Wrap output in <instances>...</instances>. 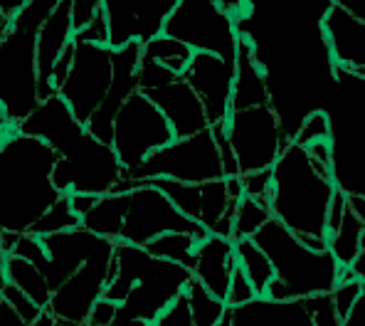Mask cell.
<instances>
[{
    "label": "cell",
    "mask_w": 365,
    "mask_h": 326,
    "mask_svg": "<svg viewBox=\"0 0 365 326\" xmlns=\"http://www.w3.org/2000/svg\"><path fill=\"white\" fill-rule=\"evenodd\" d=\"M0 280L13 282L18 290L30 294L42 309L50 307L52 302V285L47 280V275L35 265V262L20 258V255H10V258L0 260Z\"/></svg>",
    "instance_id": "4316f807"
},
{
    "label": "cell",
    "mask_w": 365,
    "mask_h": 326,
    "mask_svg": "<svg viewBox=\"0 0 365 326\" xmlns=\"http://www.w3.org/2000/svg\"><path fill=\"white\" fill-rule=\"evenodd\" d=\"M82 225V218L74 213L72 208V195L64 193L40 220L32 225L30 235H37V238H45V235H55V233H64V230H72Z\"/></svg>",
    "instance_id": "e575fe53"
},
{
    "label": "cell",
    "mask_w": 365,
    "mask_h": 326,
    "mask_svg": "<svg viewBox=\"0 0 365 326\" xmlns=\"http://www.w3.org/2000/svg\"><path fill=\"white\" fill-rule=\"evenodd\" d=\"M348 270L353 272V277L356 280H361L365 285V233H363V240H361V250H358V258L353 260V265L348 267Z\"/></svg>",
    "instance_id": "f5cc1de1"
},
{
    "label": "cell",
    "mask_w": 365,
    "mask_h": 326,
    "mask_svg": "<svg viewBox=\"0 0 365 326\" xmlns=\"http://www.w3.org/2000/svg\"><path fill=\"white\" fill-rule=\"evenodd\" d=\"M99 13H104V0H72V23L74 35L84 30Z\"/></svg>",
    "instance_id": "b9f144b4"
},
{
    "label": "cell",
    "mask_w": 365,
    "mask_h": 326,
    "mask_svg": "<svg viewBox=\"0 0 365 326\" xmlns=\"http://www.w3.org/2000/svg\"><path fill=\"white\" fill-rule=\"evenodd\" d=\"M116 255V243L106 240L91 258L69 277L67 282L52 294V302L47 312L64 326H82L89 324L91 309L96 307L104 290L109 285L111 262Z\"/></svg>",
    "instance_id": "ac0fdd59"
},
{
    "label": "cell",
    "mask_w": 365,
    "mask_h": 326,
    "mask_svg": "<svg viewBox=\"0 0 365 326\" xmlns=\"http://www.w3.org/2000/svg\"><path fill=\"white\" fill-rule=\"evenodd\" d=\"M192 55H195V52H192L185 42L175 40V37H170V35H158L155 40L143 45V57L155 60L158 65L168 67L170 72H175V74L185 72Z\"/></svg>",
    "instance_id": "d6a6232c"
},
{
    "label": "cell",
    "mask_w": 365,
    "mask_h": 326,
    "mask_svg": "<svg viewBox=\"0 0 365 326\" xmlns=\"http://www.w3.org/2000/svg\"><path fill=\"white\" fill-rule=\"evenodd\" d=\"M77 42H94V45H109V23H106V15L99 13L84 30H79L74 35Z\"/></svg>",
    "instance_id": "ee69618b"
},
{
    "label": "cell",
    "mask_w": 365,
    "mask_h": 326,
    "mask_svg": "<svg viewBox=\"0 0 365 326\" xmlns=\"http://www.w3.org/2000/svg\"><path fill=\"white\" fill-rule=\"evenodd\" d=\"M3 282V290H0V299H3L5 304H10V307L15 309V312L20 314V317L25 319V322L35 324L37 319L42 317V312H47V309H42L40 304L35 302V299L30 297V294H25L23 290H18V287L13 285V282L8 280H0Z\"/></svg>",
    "instance_id": "d590c367"
},
{
    "label": "cell",
    "mask_w": 365,
    "mask_h": 326,
    "mask_svg": "<svg viewBox=\"0 0 365 326\" xmlns=\"http://www.w3.org/2000/svg\"><path fill=\"white\" fill-rule=\"evenodd\" d=\"M143 45L141 42H131V45L114 50V79L106 99L101 101L99 109L91 114L87 121V129L96 138L106 143H114V124L119 116L121 106L131 99L133 92H138V67H141Z\"/></svg>",
    "instance_id": "44dd1931"
},
{
    "label": "cell",
    "mask_w": 365,
    "mask_h": 326,
    "mask_svg": "<svg viewBox=\"0 0 365 326\" xmlns=\"http://www.w3.org/2000/svg\"><path fill=\"white\" fill-rule=\"evenodd\" d=\"M116 260L119 272L104 290V299L119 304L114 326H153L192 280L187 267L155 258L138 245L116 243Z\"/></svg>",
    "instance_id": "5b68a950"
},
{
    "label": "cell",
    "mask_w": 365,
    "mask_h": 326,
    "mask_svg": "<svg viewBox=\"0 0 365 326\" xmlns=\"http://www.w3.org/2000/svg\"><path fill=\"white\" fill-rule=\"evenodd\" d=\"M197 245H200V238L190 233H165L160 238H155L153 243H148V253L155 255L160 260H170L178 262V265L187 267L192 272L197 262Z\"/></svg>",
    "instance_id": "1f68e13d"
},
{
    "label": "cell",
    "mask_w": 365,
    "mask_h": 326,
    "mask_svg": "<svg viewBox=\"0 0 365 326\" xmlns=\"http://www.w3.org/2000/svg\"><path fill=\"white\" fill-rule=\"evenodd\" d=\"M235 67L232 62L212 55V52H195L190 65L182 72L185 82L197 92L207 111L210 126L227 124L232 114L235 92Z\"/></svg>",
    "instance_id": "ffe728a7"
},
{
    "label": "cell",
    "mask_w": 365,
    "mask_h": 326,
    "mask_svg": "<svg viewBox=\"0 0 365 326\" xmlns=\"http://www.w3.org/2000/svg\"><path fill=\"white\" fill-rule=\"evenodd\" d=\"M153 326H195V319H192V307L190 299H187V292L180 294L158 319H155Z\"/></svg>",
    "instance_id": "ab89813d"
},
{
    "label": "cell",
    "mask_w": 365,
    "mask_h": 326,
    "mask_svg": "<svg viewBox=\"0 0 365 326\" xmlns=\"http://www.w3.org/2000/svg\"><path fill=\"white\" fill-rule=\"evenodd\" d=\"M15 129L42 138L57 151L55 185L62 193L106 195L114 193L123 180L126 168L116 148L96 138L60 94L42 99V104Z\"/></svg>",
    "instance_id": "7a4b0ae2"
},
{
    "label": "cell",
    "mask_w": 365,
    "mask_h": 326,
    "mask_svg": "<svg viewBox=\"0 0 365 326\" xmlns=\"http://www.w3.org/2000/svg\"><path fill=\"white\" fill-rule=\"evenodd\" d=\"M363 233H365V225L361 223V218L353 213L351 205L346 208L341 223L329 230V250L334 253V258L341 262L343 270H348V267L353 265V260L358 258Z\"/></svg>",
    "instance_id": "f546056e"
},
{
    "label": "cell",
    "mask_w": 365,
    "mask_h": 326,
    "mask_svg": "<svg viewBox=\"0 0 365 326\" xmlns=\"http://www.w3.org/2000/svg\"><path fill=\"white\" fill-rule=\"evenodd\" d=\"M336 3H341L346 10H351L353 15L365 20V0H336Z\"/></svg>",
    "instance_id": "db71d44e"
},
{
    "label": "cell",
    "mask_w": 365,
    "mask_h": 326,
    "mask_svg": "<svg viewBox=\"0 0 365 326\" xmlns=\"http://www.w3.org/2000/svg\"><path fill=\"white\" fill-rule=\"evenodd\" d=\"M324 111L331 119V173L338 190L365 195V77L338 67Z\"/></svg>",
    "instance_id": "ba28073f"
},
{
    "label": "cell",
    "mask_w": 365,
    "mask_h": 326,
    "mask_svg": "<svg viewBox=\"0 0 365 326\" xmlns=\"http://www.w3.org/2000/svg\"><path fill=\"white\" fill-rule=\"evenodd\" d=\"M57 326H64V324H60V322H57Z\"/></svg>",
    "instance_id": "680465c9"
},
{
    "label": "cell",
    "mask_w": 365,
    "mask_h": 326,
    "mask_svg": "<svg viewBox=\"0 0 365 326\" xmlns=\"http://www.w3.org/2000/svg\"><path fill=\"white\" fill-rule=\"evenodd\" d=\"M235 255H237V265L245 270V275L252 280L257 290V297H264L269 292V285L274 282V265L269 255L255 243V238L235 240Z\"/></svg>",
    "instance_id": "f1b7e54d"
},
{
    "label": "cell",
    "mask_w": 365,
    "mask_h": 326,
    "mask_svg": "<svg viewBox=\"0 0 365 326\" xmlns=\"http://www.w3.org/2000/svg\"><path fill=\"white\" fill-rule=\"evenodd\" d=\"M343 326H365V285H363V292L358 297L356 307L351 309V314L346 317Z\"/></svg>",
    "instance_id": "816d5d0a"
},
{
    "label": "cell",
    "mask_w": 365,
    "mask_h": 326,
    "mask_svg": "<svg viewBox=\"0 0 365 326\" xmlns=\"http://www.w3.org/2000/svg\"><path fill=\"white\" fill-rule=\"evenodd\" d=\"M57 5L60 0H28L0 33V129L18 126L42 104L37 35Z\"/></svg>",
    "instance_id": "8992f818"
},
{
    "label": "cell",
    "mask_w": 365,
    "mask_h": 326,
    "mask_svg": "<svg viewBox=\"0 0 365 326\" xmlns=\"http://www.w3.org/2000/svg\"><path fill=\"white\" fill-rule=\"evenodd\" d=\"M74 42V23H72V0H60L55 10L47 15L37 35V65H40V97H55L57 89L52 84L57 60L62 52Z\"/></svg>",
    "instance_id": "7402d4cb"
},
{
    "label": "cell",
    "mask_w": 365,
    "mask_h": 326,
    "mask_svg": "<svg viewBox=\"0 0 365 326\" xmlns=\"http://www.w3.org/2000/svg\"><path fill=\"white\" fill-rule=\"evenodd\" d=\"M255 297H257L255 285H252V280L245 275L242 267L237 265L232 272V282H230V292H227V299H225V302H227L230 307H242V304L252 302Z\"/></svg>",
    "instance_id": "60d3db41"
},
{
    "label": "cell",
    "mask_w": 365,
    "mask_h": 326,
    "mask_svg": "<svg viewBox=\"0 0 365 326\" xmlns=\"http://www.w3.org/2000/svg\"><path fill=\"white\" fill-rule=\"evenodd\" d=\"M116 312H119V304H116V302H109V299L101 297L99 302H96V307L91 309L89 324H91V326H114Z\"/></svg>",
    "instance_id": "f6af8a7d"
},
{
    "label": "cell",
    "mask_w": 365,
    "mask_h": 326,
    "mask_svg": "<svg viewBox=\"0 0 365 326\" xmlns=\"http://www.w3.org/2000/svg\"><path fill=\"white\" fill-rule=\"evenodd\" d=\"M309 309H311V317H314L316 326H343V317L338 314L334 294L331 292L309 297Z\"/></svg>",
    "instance_id": "f35d334b"
},
{
    "label": "cell",
    "mask_w": 365,
    "mask_h": 326,
    "mask_svg": "<svg viewBox=\"0 0 365 326\" xmlns=\"http://www.w3.org/2000/svg\"><path fill=\"white\" fill-rule=\"evenodd\" d=\"M126 210H128V193H106L82 218V228H87L106 240L119 243L123 220H126Z\"/></svg>",
    "instance_id": "83f0119b"
},
{
    "label": "cell",
    "mask_w": 365,
    "mask_h": 326,
    "mask_svg": "<svg viewBox=\"0 0 365 326\" xmlns=\"http://www.w3.org/2000/svg\"><path fill=\"white\" fill-rule=\"evenodd\" d=\"M175 141V131L165 114L138 89L121 106L114 124V143L126 170L138 168L153 151Z\"/></svg>",
    "instance_id": "2e32d148"
},
{
    "label": "cell",
    "mask_w": 365,
    "mask_h": 326,
    "mask_svg": "<svg viewBox=\"0 0 365 326\" xmlns=\"http://www.w3.org/2000/svg\"><path fill=\"white\" fill-rule=\"evenodd\" d=\"M348 205L353 208V213L361 218V223L365 225V195H348Z\"/></svg>",
    "instance_id": "11a10c76"
},
{
    "label": "cell",
    "mask_w": 365,
    "mask_h": 326,
    "mask_svg": "<svg viewBox=\"0 0 365 326\" xmlns=\"http://www.w3.org/2000/svg\"><path fill=\"white\" fill-rule=\"evenodd\" d=\"M89 326H91V324H89Z\"/></svg>",
    "instance_id": "91938a15"
},
{
    "label": "cell",
    "mask_w": 365,
    "mask_h": 326,
    "mask_svg": "<svg viewBox=\"0 0 365 326\" xmlns=\"http://www.w3.org/2000/svg\"><path fill=\"white\" fill-rule=\"evenodd\" d=\"M356 74H361V77H365V69H361V72H356Z\"/></svg>",
    "instance_id": "6f0895ef"
},
{
    "label": "cell",
    "mask_w": 365,
    "mask_h": 326,
    "mask_svg": "<svg viewBox=\"0 0 365 326\" xmlns=\"http://www.w3.org/2000/svg\"><path fill=\"white\" fill-rule=\"evenodd\" d=\"M0 326H32V324L25 322L10 304H5L3 299H0Z\"/></svg>",
    "instance_id": "f907efd6"
},
{
    "label": "cell",
    "mask_w": 365,
    "mask_h": 326,
    "mask_svg": "<svg viewBox=\"0 0 365 326\" xmlns=\"http://www.w3.org/2000/svg\"><path fill=\"white\" fill-rule=\"evenodd\" d=\"M334 173L304 146L289 141L272 168V215L311 250H329V213L336 195Z\"/></svg>",
    "instance_id": "277c9868"
},
{
    "label": "cell",
    "mask_w": 365,
    "mask_h": 326,
    "mask_svg": "<svg viewBox=\"0 0 365 326\" xmlns=\"http://www.w3.org/2000/svg\"><path fill=\"white\" fill-rule=\"evenodd\" d=\"M155 178H170L180 183H205V180L227 178L212 126L195 136L175 138L168 146L153 151L138 168L123 173V180L114 188V193H128L138 183H148Z\"/></svg>",
    "instance_id": "9c48e42d"
},
{
    "label": "cell",
    "mask_w": 365,
    "mask_h": 326,
    "mask_svg": "<svg viewBox=\"0 0 365 326\" xmlns=\"http://www.w3.org/2000/svg\"><path fill=\"white\" fill-rule=\"evenodd\" d=\"M72 65H74V42L62 52V57L57 60V65H55V72H52V84H55L57 94H60L62 84L67 82L69 72H72Z\"/></svg>",
    "instance_id": "bcb514c9"
},
{
    "label": "cell",
    "mask_w": 365,
    "mask_h": 326,
    "mask_svg": "<svg viewBox=\"0 0 365 326\" xmlns=\"http://www.w3.org/2000/svg\"><path fill=\"white\" fill-rule=\"evenodd\" d=\"M255 243L269 255L274 265V282L267 297L272 299H306L314 294L334 292L341 282L343 267L331 250H311L299 235L272 218Z\"/></svg>",
    "instance_id": "52a82bcc"
},
{
    "label": "cell",
    "mask_w": 365,
    "mask_h": 326,
    "mask_svg": "<svg viewBox=\"0 0 365 326\" xmlns=\"http://www.w3.org/2000/svg\"><path fill=\"white\" fill-rule=\"evenodd\" d=\"M361 292H363V282L356 280L351 270H343L341 282H338L336 290L331 292V294H334V302H336L338 314L343 317V322H346V317L351 314V309L356 307V302H358V297H361Z\"/></svg>",
    "instance_id": "8d00e7d4"
},
{
    "label": "cell",
    "mask_w": 365,
    "mask_h": 326,
    "mask_svg": "<svg viewBox=\"0 0 365 326\" xmlns=\"http://www.w3.org/2000/svg\"><path fill=\"white\" fill-rule=\"evenodd\" d=\"M252 45L269 87V104L289 141L321 111L338 84L324 18L334 0H222Z\"/></svg>",
    "instance_id": "6da1fadb"
},
{
    "label": "cell",
    "mask_w": 365,
    "mask_h": 326,
    "mask_svg": "<svg viewBox=\"0 0 365 326\" xmlns=\"http://www.w3.org/2000/svg\"><path fill=\"white\" fill-rule=\"evenodd\" d=\"M165 233H190L200 240L210 235L200 223L187 218L160 188L153 183H138L128 190V210L119 243L148 248V243Z\"/></svg>",
    "instance_id": "5bb4252c"
},
{
    "label": "cell",
    "mask_w": 365,
    "mask_h": 326,
    "mask_svg": "<svg viewBox=\"0 0 365 326\" xmlns=\"http://www.w3.org/2000/svg\"><path fill=\"white\" fill-rule=\"evenodd\" d=\"M272 203L269 200H259V198L245 195L240 200L237 208V218H235V233L232 240H242V238H255L267 223L272 220Z\"/></svg>",
    "instance_id": "836d02e7"
},
{
    "label": "cell",
    "mask_w": 365,
    "mask_h": 326,
    "mask_svg": "<svg viewBox=\"0 0 365 326\" xmlns=\"http://www.w3.org/2000/svg\"><path fill=\"white\" fill-rule=\"evenodd\" d=\"M163 35L185 42L192 52H212L237 65L240 30L222 0H180Z\"/></svg>",
    "instance_id": "30bf717a"
},
{
    "label": "cell",
    "mask_w": 365,
    "mask_h": 326,
    "mask_svg": "<svg viewBox=\"0 0 365 326\" xmlns=\"http://www.w3.org/2000/svg\"><path fill=\"white\" fill-rule=\"evenodd\" d=\"M232 326H316L306 299L255 297L242 307H232Z\"/></svg>",
    "instance_id": "d4e9b609"
},
{
    "label": "cell",
    "mask_w": 365,
    "mask_h": 326,
    "mask_svg": "<svg viewBox=\"0 0 365 326\" xmlns=\"http://www.w3.org/2000/svg\"><path fill=\"white\" fill-rule=\"evenodd\" d=\"M269 104V87L262 72L259 62L255 60L252 45L240 35L237 67H235V92H232V111L252 109V106Z\"/></svg>",
    "instance_id": "484cf974"
},
{
    "label": "cell",
    "mask_w": 365,
    "mask_h": 326,
    "mask_svg": "<svg viewBox=\"0 0 365 326\" xmlns=\"http://www.w3.org/2000/svg\"><path fill=\"white\" fill-rule=\"evenodd\" d=\"M235 267H237V255H235L232 238L207 235L205 240H200V245H197V262L192 267V277L207 292L220 299H227Z\"/></svg>",
    "instance_id": "cb8c5ba5"
},
{
    "label": "cell",
    "mask_w": 365,
    "mask_h": 326,
    "mask_svg": "<svg viewBox=\"0 0 365 326\" xmlns=\"http://www.w3.org/2000/svg\"><path fill=\"white\" fill-rule=\"evenodd\" d=\"M324 138H331V119H329V114L321 109V111L309 114L302 121L294 141H297L299 146H311L314 141H324Z\"/></svg>",
    "instance_id": "74e56055"
},
{
    "label": "cell",
    "mask_w": 365,
    "mask_h": 326,
    "mask_svg": "<svg viewBox=\"0 0 365 326\" xmlns=\"http://www.w3.org/2000/svg\"><path fill=\"white\" fill-rule=\"evenodd\" d=\"M104 243H106V238H101V235L91 233V230L82 225L64 230V233L45 235V238L25 233V235H20L18 243H15L13 255H20V258L35 262L47 275V280H50V285H52V292H57ZM111 243H114V240H111Z\"/></svg>",
    "instance_id": "4fadbf2b"
},
{
    "label": "cell",
    "mask_w": 365,
    "mask_h": 326,
    "mask_svg": "<svg viewBox=\"0 0 365 326\" xmlns=\"http://www.w3.org/2000/svg\"><path fill=\"white\" fill-rule=\"evenodd\" d=\"M69 195H72V208H74V213H77L79 218L87 215V213L96 205V203H99V198H101V195H94V193H69Z\"/></svg>",
    "instance_id": "681fc988"
},
{
    "label": "cell",
    "mask_w": 365,
    "mask_h": 326,
    "mask_svg": "<svg viewBox=\"0 0 365 326\" xmlns=\"http://www.w3.org/2000/svg\"><path fill=\"white\" fill-rule=\"evenodd\" d=\"M225 131L235 148L242 175L274 168L277 158L289 143V136L284 133V126L272 104L232 111Z\"/></svg>",
    "instance_id": "9a60e30c"
},
{
    "label": "cell",
    "mask_w": 365,
    "mask_h": 326,
    "mask_svg": "<svg viewBox=\"0 0 365 326\" xmlns=\"http://www.w3.org/2000/svg\"><path fill=\"white\" fill-rule=\"evenodd\" d=\"M114 79V47L74 40V65L60 97L67 101L82 124H87L101 101L106 99Z\"/></svg>",
    "instance_id": "e0dca14e"
},
{
    "label": "cell",
    "mask_w": 365,
    "mask_h": 326,
    "mask_svg": "<svg viewBox=\"0 0 365 326\" xmlns=\"http://www.w3.org/2000/svg\"><path fill=\"white\" fill-rule=\"evenodd\" d=\"M32 326H57V319H55V317H52V314H50V312H42V317H40V319H37V322H35V324H32Z\"/></svg>",
    "instance_id": "9f6ffc18"
},
{
    "label": "cell",
    "mask_w": 365,
    "mask_h": 326,
    "mask_svg": "<svg viewBox=\"0 0 365 326\" xmlns=\"http://www.w3.org/2000/svg\"><path fill=\"white\" fill-rule=\"evenodd\" d=\"M185 292L190 299L195 326H232V307L225 299L207 292L195 277L190 280Z\"/></svg>",
    "instance_id": "4dcf8cb0"
},
{
    "label": "cell",
    "mask_w": 365,
    "mask_h": 326,
    "mask_svg": "<svg viewBox=\"0 0 365 326\" xmlns=\"http://www.w3.org/2000/svg\"><path fill=\"white\" fill-rule=\"evenodd\" d=\"M324 30L338 67L351 72L365 69V20L334 0L324 18Z\"/></svg>",
    "instance_id": "603a6c76"
},
{
    "label": "cell",
    "mask_w": 365,
    "mask_h": 326,
    "mask_svg": "<svg viewBox=\"0 0 365 326\" xmlns=\"http://www.w3.org/2000/svg\"><path fill=\"white\" fill-rule=\"evenodd\" d=\"M148 183L163 190L187 218L200 223L210 235L232 238L240 200L245 198L240 175L237 178L205 180V183H180V180L170 178H155Z\"/></svg>",
    "instance_id": "8fae6325"
},
{
    "label": "cell",
    "mask_w": 365,
    "mask_h": 326,
    "mask_svg": "<svg viewBox=\"0 0 365 326\" xmlns=\"http://www.w3.org/2000/svg\"><path fill=\"white\" fill-rule=\"evenodd\" d=\"M242 178V188L245 195L259 198V200H269L272 193V168L267 170H257V173H245Z\"/></svg>",
    "instance_id": "7bdbcfd3"
},
{
    "label": "cell",
    "mask_w": 365,
    "mask_h": 326,
    "mask_svg": "<svg viewBox=\"0 0 365 326\" xmlns=\"http://www.w3.org/2000/svg\"><path fill=\"white\" fill-rule=\"evenodd\" d=\"M138 89L158 106L170 121L175 138L195 136V133L210 129V119L202 99L185 82L182 74L170 72L168 67L158 65L155 60L141 57L138 67Z\"/></svg>",
    "instance_id": "7c38bea8"
},
{
    "label": "cell",
    "mask_w": 365,
    "mask_h": 326,
    "mask_svg": "<svg viewBox=\"0 0 365 326\" xmlns=\"http://www.w3.org/2000/svg\"><path fill=\"white\" fill-rule=\"evenodd\" d=\"M57 151L30 133L0 129V230L30 233L64 195L55 185Z\"/></svg>",
    "instance_id": "3957f363"
},
{
    "label": "cell",
    "mask_w": 365,
    "mask_h": 326,
    "mask_svg": "<svg viewBox=\"0 0 365 326\" xmlns=\"http://www.w3.org/2000/svg\"><path fill=\"white\" fill-rule=\"evenodd\" d=\"M309 151V156L314 158L316 163L329 165L331 168V138H324V141H314L311 146H304Z\"/></svg>",
    "instance_id": "c3c4849f"
},
{
    "label": "cell",
    "mask_w": 365,
    "mask_h": 326,
    "mask_svg": "<svg viewBox=\"0 0 365 326\" xmlns=\"http://www.w3.org/2000/svg\"><path fill=\"white\" fill-rule=\"evenodd\" d=\"M180 0H104L109 23V47L121 50L131 42H146L163 35L165 23Z\"/></svg>",
    "instance_id": "d6986e66"
},
{
    "label": "cell",
    "mask_w": 365,
    "mask_h": 326,
    "mask_svg": "<svg viewBox=\"0 0 365 326\" xmlns=\"http://www.w3.org/2000/svg\"><path fill=\"white\" fill-rule=\"evenodd\" d=\"M28 5V0H0V33L10 28L15 15Z\"/></svg>",
    "instance_id": "7dc6e473"
}]
</instances>
